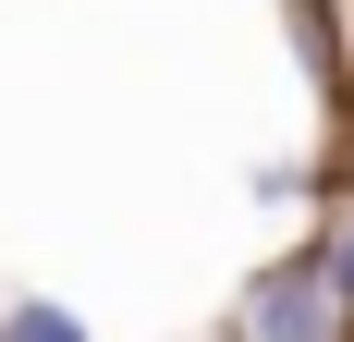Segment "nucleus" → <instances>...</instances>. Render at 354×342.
I'll return each mask as SVG.
<instances>
[{
    "label": "nucleus",
    "instance_id": "nucleus-1",
    "mask_svg": "<svg viewBox=\"0 0 354 342\" xmlns=\"http://www.w3.org/2000/svg\"><path fill=\"white\" fill-rule=\"evenodd\" d=\"M232 342H342V306H330L318 257H269V269L245 281V330Z\"/></svg>",
    "mask_w": 354,
    "mask_h": 342
},
{
    "label": "nucleus",
    "instance_id": "nucleus-2",
    "mask_svg": "<svg viewBox=\"0 0 354 342\" xmlns=\"http://www.w3.org/2000/svg\"><path fill=\"white\" fill-rule=\"evenodd\" d=\"M0 342H98V330L73 306H49V294H12V306H0Z\"/></svg>",
    "mask_w": 354,
    "mask_h": 342
},
{
    "label": "nucleus",
    "instance_id": "nucleus-3",
    "mask_svg": "<svg viewBox=\"0 0 354 342\" xmlns=\"http://www.w3.org/2000/svg\"><path fill=\"white\" fill-rule=\"evenodd\" d=\"M318 281H330V306H342V330H354V233L318 244Z\"/></svg>",
    "mask_w": 354,
    "mask_h": 342
},
{
    "label": "nucleus",
    "instance_id": "nucleus-4",
    "mask_svg": "<svg viewBox=\"0 0 354 342\" xmlns=\"http://www.w3.org/2000/svg\"><path fill=\"white\" fill-rule=\"evenodd\" d=\"M220 342H232V330H220Z\"/></svg>",
    "mask_w": 354,
    "mask_h": 342
}]
</instances>
